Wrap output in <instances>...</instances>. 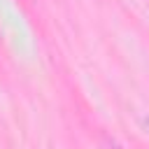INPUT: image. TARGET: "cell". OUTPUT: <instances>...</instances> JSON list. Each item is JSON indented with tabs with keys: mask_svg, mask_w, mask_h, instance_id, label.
I'll return each instance as SVG.
<instances>
[{
	"mask_svg": "<svg viewBox=\"0 0 149 149\" xmlns=\"http://www.w3.org/2000/svg\"><path fill=\"white\" fill-rule=\"evenodd\" d=\"M107 144H109V149H123L119 142H114V140H109V137H107Z\"/></svg>",
	"mask_w": 149,
	"mask_h": 149,
	"instance_id": "1",
	"label": "cell"
},
{
	"mask_svg": "<svg viewBox=\"0 0 149 149\" xmlns=\"http://www.w3.org/2000/svg\"><path fill=\"white\" fill-rule=\"evenodd\" d=\"M147 128H149V116H147Z\"/></svg>",
	"mask_w": 149,
	"mask_h": 149,
	"instance_id": "2",
	"label": "cell"
}]
</instances>
